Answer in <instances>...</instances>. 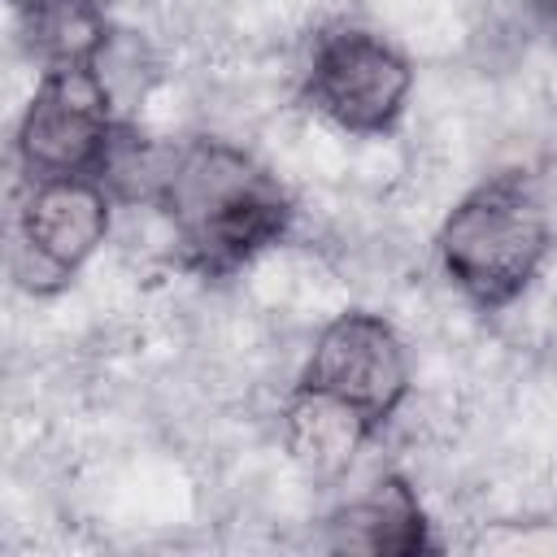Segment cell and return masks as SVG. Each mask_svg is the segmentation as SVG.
I'll use <instances>...</instances> for the list:
<instances>
[{
	"label": "cell",
	"mask_w": 557,
	"mask_h": 557,
	"mask_svg": "<svg viewBox=\"0 0 557 557\" xmlns=\"http://www.w3.org/2000/svg\"><path fill=\"white\" fill-rule=\"evenodd\" d=\"M409 52L374 26L326 22L300 61V100L348 139H387L413 104Z\"/></svg>",
	"instance_id": "obj_3"
},
{
	"label": "cell",
	"mask_w": 557,
	"mask_h": 557,
	"mask_svg": "<svg viewBox=\"0 0 557 557\" xmlns=\"http://www.w3.org/2000/svg\"><path fill=\"white\" fill-rule=\"evenodd\" d=\"M17 44L35 70L87 65L104 35L113 30V9L104 0H35L13 13Z\"/></svg>",
	"instance_id": "obj_9"
},
{
	"label": "cell",
	"mask_w": 557,
	"mask_h": 557,
	"mask_svg": "<svg viewBox=\"0 0 557 557\" xmlns=\"http://www.w3.org/2000/svg\"><path fill=\"white\" fill-rule=\"evenodd\" d=\"M326 548L418 557V553H435L440 540L431 531V513L418 487L405 474H383L326 518Z\"/></svg>",
	"instance_id": "obj_7"
},
{
	"label": "cell",
	"mask_w": 557,
	"mask_h": 557,
	"mask_svg": "<svg viewBox=\"0 0 557 557\" xmlns=\"http://www.w3.org/2000/svg\"><path fill=\"white\" fill-rule=\"evenodd\" d=\"M444 283L479 313L518 305L557 248L544 187L527 170H496L470 183L435 226Z\"/></svg>",
	"instance_id": "obj_2"
},
{
	"label": "cell",
	"mask_w": 557,
	"mask_h": 557,
	"mask_svg": "<svg viewBox=\"0 0 557 557\" xmlns=\"http://www.w3.org/2000/svg\"><path fill=\"white\" fill-rule=\"evenodd\" d=\"M374 440L379 431L357 409H348L335 396L309 392L300 383H292L278 405V444L313 479L344 474L357 461V453L370 448Z\"/></svg>",
	"instance_id": "obj_8"
},
{
	"label": "cell",
	"mask_w": 557,
	"mask_h": 557,
	"mask_svg": "<svg viewBox=\"0 0 557 557\" xmlns=\"http://www.w3.org/2000/svg\"><path fill=\"white\" fill-rule=\"evenodd\" d=\"M527 4V17L535 26H544L548 35H557V0H522Z\"/></svg>",
	"instance_id": "obj_11"
},
{
	"label": "cell",
	"mask_w": 557,
	"mask_h": 557,
	"mask_svg": "<svg viewBox=\"0 0 557 557\" xmlns=\"http://www.w3.org/2000/svg\"><path fill=\"white\" fill-rule=\"evenodd\" d=\"M30 4H35V0H9V9H13V13H17V9H30Z\"/></svg>",
	"instance_id": "obj_12"
},
{
	"label": "cell",
	"mask_w": 557,
	"mask_h": 557,
	"mask_svg": "<svg viewBox=\"0 0 557 557\" xmlns=\"http://www.w3.org/2000/svg\"><path fill=\"white\" fill-rule=\"evenodd\" d=\"M292 383L344 400L383 435L413 396V357L392 318L374 309H339L313 331Z\"/></svg>",
	"instance_id": "obj_5"
},
{
	"label": "cell",
	"mask_w": 557,
	"mask_h": 557,
	"mask_svg": "<svg viewBox=\"0 0 557 557\" xmlns=\"http://www.w3.org/2000/svg\"><path fill=\"white\" fill-rule=\"evenodd\" d=\"M113 218L117 200L96 174L17 178L9 209V278L35 300L65 292L109 244Z\"/></svg>",
	"instance_id": "obj_4"
},
{
	"label": "cell",
	"mask_w": 557,
	"mask_h": 557,
	"mask_svg": "<svg viewBox=\"0 0 557 557\" xmlns=\"http://www.w3.org/2000/svg\"><path fill=\"white\" fill-rule=\"evenodd\" d=\"M87 70H91L96 87L104 91V100L113 104V113L122 122H139L144 100L161 83V57H157V48L139 30H131L122 22H113V30L104 35V44L87 61Z\"/></svg>",
	"instance_id": "obj_10"
},
{
	"label": "cell",
	"mask_w": 557,
	"mask_h": 557,
	"mask_svg": "<svg viewBox=\"0 0 557 557\" xmlns=\"http://www.w3.org/2000/svg\"><path fill=\"white\" fill-rule=\"evenodd\" d=\"M170 231L174 261L196 278H231L278 248L296 226V200L244 144L191 135L174 144L152 205Z\"/></svg>",
	"instance_id": "obj_1"
},
{
	"label": "cell",
	"mask_w": 557,
	"mask_h": 557,
	"mask_svg": "<svg viewBox=\"0 0 557 557\" xmlns=\"http://www.w3.org/2000/svg\"><path fill=\"white\" fill-rule=\"evenodd\" d=\"M122 117L96 87L87 65L39 70L30 100L13 126L17 178H61V174H100Z\"/></svg>",
	"instance_id": "obj_6"
}]
</instances>
